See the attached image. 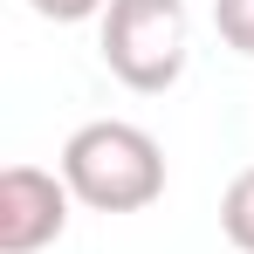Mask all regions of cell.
I'll return each instance as SVG.
<instances>
[{
	"instance_id": "cell-1",
	"label": "cell",
	"mask_w": 254,
	"mask_h": 254,
	"mask_svg": "<svg viewBox=\"0 0 254 254\" xmlns=\"http://www.w3.org/2000/svg\"><path fill=\"white\" fill-rule=\"evenodd\" d=\"M62 179H69L76 206H89V213H144L165 192V151L144 124L96 117V124L69 130Z\"/></svg>"
},
{
	"instance_id": "cell-2",
	"label": "cell",
	"mask_w": 254,
	"mask_h": 254,
	"mask_svg": "<svg viewBox=\"0 0 254 254\" xmlns=\"http://www.w3.org/2000/svg\"><path fill=\"white\" fill-rule=\"evenodd\" d=\"M103 69L137 96H165L192 55V14L186 0H110L103 7Z\"/></svg>"
},
{
	"instance_id": "cell-3",
	"label": "cell",
	"mask_w": 254,
	"mask_h": 254,
	"mask_svg": "<svg viewBox=\"0 0 254 254\" xmlns=\"http://www.w3.org/2000/svg\"><path fill=\"white\" fill-rule=\"evenodd\" d=\"M69 179L42 165H7L0 172V254H42L69 227Z\"/></svg>"
},
{
	"instance_id": "cell-4",
	"label": "cell",
	"mask_w": 254,
	"mask_h": 254,
	"mask_svg": "<svg viewBox=\"0 0 254 254\" xmlns=\"http://www.w3.org/2000/svg\"><path fill=\"white\" fill-rule=\"evenodd\" d=\"M220 234H227L241 254H254V165L234 172V186L220 192Z\"/></svg>"
},
{
	"instance_id": "cell-5",
	"label": "cell",
	"mask_w": 254,
	"mask_h": 254,
	"mask_svg": "<svg viewBox=\"0 0 254 254\" xmlns=\"http://www.w3.org/2000/svg\"><path fill=\"white\" fill-rule=\"evenodd\" d=\"M213 28H220V42L254 55V0H213Z\"/></svg>"
},
{
	"instance_id": "cell-6",
	"label": "cell",
	"mask_w": 254,
	"mask_h": 254,
	"mask_svg": "<svg viewBox=\"0 0 254 254\" xmlns=\"http://www.w3.org/2000/svg\"><path fill=\"white\" fill-rule=\"evenodd\" d=\"M42 21H62V28H76V21H103V7L110 0H28Z\"/></svg>"
}]
</instances>
